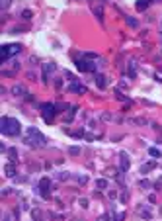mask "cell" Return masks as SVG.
Wrapping results in <instances>:
<instances>
[{
  "mask_svg": "<svg viewBox=\"0 0 162 221\" xmlns=\"http://www.w3.org/2000/svg\"><path fill=\"white\" fill-rule=\"evenodd\" d=\"M80 205H82V208H88V200H86V198H82V200H80Z\"/></svg>",
  "mask_w": 162,
  "mask_h": 221,
  "instance_id": "30",
  "label": "cell"
},
{
  "mask_svg": "<svg viewBox=\"0 0 162 221\" xmlns=\"http://www.w3.org/2000/svg\"><path fill=\"white\" fill-rule=\"evenodd\" d=\"M8 157H10V163H16V160H18V153H16V149H8Z\"/></svg>",
  "mask_w": 162,
  "mask_h": 221,
  "instance_id": "17",
  "label": "cell"
},
{
  "mask_svg": "<svg viewBox=\"0 0 162 221\" xmlns=\"http://www.w3.org/2000/svg\"><path fill=\"white\" fill-rule=\"evenodd\" d=\"M55 108H57V112H61V110H67V104H57Z\"/></svg>",
  "mask_w": 162,
  "mask_h": 221,
  "instance_id": "27",
  "label": "cell"
},
{
  "mask_svg": "<svg viewBox=\"0 0 162 221\" xmlns=\"http://www.w3.org/2000/svg\"><path fill=\"white\" fill-rule=\"evenodd\" d=\"M21 16H24V20H31V12H29V10H24V12H21Z\"/></svg>",
  "mask_w": 162,
  "mask_h": 221,
  "instance_id": "21",
  "label": "cell"
},
{
  "mask_svg": "<svg viewBox=\"0 0 162 221\" xmlns=\"http://www.w3.org/2000/svg\"><path fill=\"white\" fill-rule=\"evenodd\" d=\"M53 71H55V65L53 63L43 65V82H49V72H53Z\"/></svg>",
  "mask_w": 162,
  "mask_h": 221,
  "instance_id": "8",
  "label": "cell"
},
{
  "mask_svg": "<svg viewBox=\"0 0 162 221\" xmlns=\"http://www.w3.org/2000/svg\"><path fill=\"white\" fill-rule=\"evenodd\" d=\"M4 221H12V217L10 215H4Z\"/></svg>",
  "mask_w": 162,
  "mask_h": 221,
  "instance_id": "33",
  "label": "cell"
},
{
  "mask_svg": "<svg viewBox=\"0 0 162 221\" xmlns=\"http://www.w3.org/2000/svg\"><path fill=\"white\" fill-rule=\"evenodd\" d=\"M41 112H43V120H45L47 123H51V121H53V117H55V114H57V108L53 104H43Z\"/></svg>",
  "mask_w": 162,
  "mask_h": 221,
  "instance_id": "4",
  "label": "cell"
},
{
  "mask_svg": "<svg viewBox=\"0 0 162 221\" xmlns=\"http://www.w3.org/2000/svg\"><path fill=\"white\" fill-rule=\"evenodd\" d=\"M129 75H131V76H135V63H131V67H129Z\"/></svg>",
  "mask_w": 162,
  "mask_h": 221,
  "instance_id": "25",
  "label": "cell"
},
{
  "mask_svg": "<svg viewBox=\"0 0 162 221\" xmlns=\"http://www.w3.org/2000/svg\"><path fill=\"white\" fill-rule=\"evenodd\" d=\"M0 131H2L4 135L14 137L21 131V125H20L18 120H14V117H2V120H0Z\"/></svg>",
  "mask_w": 162,
  "mask_h": 221,
  "instance_id": "1",
  "label": "cell"
},
{
  "mask_svg": "<svg viewBox=\"0 0 162 221\" xmlns=\"http://www.w3.org/2000/svg\"><path fill=\"white\" fill-rule=\"evenodd\" d=\"M76 69L82 72H92L96 71V65L92 61H88V59H80V61H76Z\"/></svg>",
  "mask_w": 162,
  "mask_h": 221,
  "instance_id": "5",
  "label": "cell"
},
{
  "mask_svg": "<svg viewBox=\"0 0 162 221\" xmlns=\"http://www.w3.org/2000/svg\"><path fill=\"white\" fill-rule=\"evenodd\" d=\"M154 166H156V163H149V165H143V166H141V172H143V174H146V172H150Z\"/></svg>",
  "mask_w": 162,
  "mask_h": 221,
  "instance_id": "15",
  "label": "cell"
},
{
  "mask_svg": "<svg viewBox=\"0 0 162 221\" xmlns=\"http://www.w3.org/2000/svg\"><path fill=\"white\" fill-rule=\"evenodd\" d=\"M133 123H139V125H145L146 123V120H143V117H135V120H131Z\"/></svg>",
  "mask_w": 162,
  "mask_h": 221,
  "instance_id": "20",
  "label": "cell"
},
{
  "mask_svg": "<svg viewBox=\"0 0 162 221\" xmlns=\"http://www.w3.org/2000/svg\"><path fill=\"white\" fill-rule=\"evenodd\" d=\"M125 219V213H117L115 215V221H123Z\"/></svg>",
  "mask_w": 162,
  "mask_h": 221,
  "instance_id": "28",
  "label": "cell"
},
{
  "mask_svg": "<svg viewBox=\"0 0 162 221\" xmlns=\"http://www.w3.org/2000/svg\"><path fill=\"white\" fill-rule=\"evenodd\" d=\"M26 143L29 145V147H43L47 143V139L43 137L41 133L35 127H29L27 129V137H26Z\"/></svg>",
  "mask_w": 162,
  "mask_h": 221,
  "instance_id": "2",
  "label": "cell"
},
{
  "mask_svg": "<svg viewBox=\"0 0 162 221\" xmlns=\"http://www.w3.org/2000/svg\"><path fill=\"white\" fill-rule=\"evenodd\" d=\"M59 180H69V172H63V174H59Z\"/></svg>",
  "mask_w": 162,
  "mask_h": 221,
  "instance_id": "26",
  "label": "cell"
},
{
  "mask_svg": "<svg viewBox=\"0 0 162 221\" xmlns=\"http://www.w3.org/2000/svg\"><path fill=\"white\" fill-rule=\"evenodd\" d=\"M69 153H70V155H80V149H78V147H70Z\"/></svg>",
  "mask_w": 162,
  "mask_h": 221,
  "instance_id": "23",
  "label": "cell"
},
{
  "mask_svg": "<svg viewBox=\"0 0 162 221\" xmlns=\"http://www.w3.org/2000/svg\"><path fill=\"white\" fill-rule=\"evenodd\" d=\"M86 180H88L86 176H80V178H78V182H80V184H86Z\"/></svg>",
  "mask_w": 162,
  "mask_h": 221,
  "instance_id": "32",
  "label": "cell"
},
{
  "mask_svg": "<svg viewBox=\"0 0 162 221\" xmlns=\"http://www.w3.org/2000/svg\"><path fill=\"white\" fill-rule=\"evenodd\" d=\"M152 4V0H137V10L139 12H143V10H146V8H149V6Z\"/></svg>",
  "mask_w": 162,
  "mask_h": 221,
  "instance_id": "10",
  "label": "cell"
},
{
  "mask_svg": "<svg viewBox=\"0 0 162 221\" xmlns=\"http://www.w3.org/2000/svg\"><path fill=\"white\" fill-rule=\"evenodd\" d=\"M96 188H100V190H106V188H107V180H104V178L96 180Z\"/></svg>",
  "mask_w": 162,
  "mask_h": 221,
  "instance_id": "16",
  "label": "cell"
},
{
  "mask_svg": "<svg viewBox=\"0 0 162 221\" xmlns=\"http://www.w3.org/2000/svg\"><path fill=\"white\" fill-rule=\"evenodd\" d=\"M125 20H127V24L131 26V27H137L139 24H137V20H133V18H125Z\"/></svg>",
  "mask_w": 162,
  "mask_h": 221,
  "instance_id": "18",
  "label": "cell"
},
{
  "mask_svg": "<svg viewBox=\"0 0 162 221\" xmlns=\"http://www.w3.org/2000/svg\"><path fill=\"white\" fill-rule=\"evenodd\" d=\"M4 172H6V176H10V178H12V176L16 174V166H14V163H8V165H6V166H4Z\"/></svg>",
  "mask_w": 162,
  "mask_h": 221,
  "instance_id": "12",
  "label": "cell"
},
{
  "mask_svg": "<svg viewBox=\"0 0 162 221\" xmlns=\"http://www.w3.org/2000/svg\"><path fill=\"white\" fill-rule=\"evenodd\" d=\"M129 168V157L127 153H121V170H127Z\"/></svg>",
  "mask_w": 162,
  "mask_h": 221,
  "instance_id": "13",
  "label": "cell"
},
{
  "mask_svg": "<svg viewBox=\"0 0 162 221\" xmlns=\"http://www.w3.org/2000/svg\"><path fill=\"white\" fill-rule=\"evenodd\" d=\"M127 198H129L127 192H123V194H121V202H127Z\"/></svg>",
  "mask_w": 162,
  "mask_h": 221,
  "instance_id": "31",
  "label": "cell"
},
{
  "mask_svg": "<svg viewBox=\"0 0 162 221\" xmlns=\"http://www.w3.org/2000/svg\"><path fill=\"white\" fill-rule=\"evenodd\" d=\"M49 186H51L49 178H41V182H39V192H41L43 198H49Z\"/></svg>",
  "mask_w": 162,
  "mask_h": 221,
  "instance_id": "6",
  "label": "cell"
},
{
  "mask_svg": "<svg viewBox=\"0 0 162 221\" xmlns=\"http://www.w3.org/2000/svg\"><path fill=\"white\" fill-rule=\"evenodd\" d=\"M0 2H2V4H0V6H2V10H6V8L10 6V2H12V0H0Z\"/></svg>",
  "mask_w": 162,
  "mask_h": 221,
  "instance_id": "22",
  "label": "cell"
},
{
  "mask_svg": "<svg viewBox=\"0 0 162 221\" xmlns=\"http://www.w3.org/2000/svg\"><path fill=\"white\" fill-rule=\"evenodd\" d=\"M20 51H21V47L16 45V43H12V45H2V63H4V61H8L12 55L20 53Z\"/></svg>",
  "mask_w": 162,
  "mask_h": 221,
  "instance_id": "3",
  "label": "cell"
},
{
  "mask_svg": "<svg viewBox=\"0 0 162 221\" xmlns=\"http://www.w3.org/2000/svg\"><path fill=\"white\" fill-rule=\"evenodd\" d=\"M141 215H143L145 219H150V211H149V209H143V211H141Z\"/></svg>",
  "mask_w": 162,
  "mask_h": 221,
  "instance_id": "24",
  "label": "cell"
},
{
  "mask_svg": "<svg viewBox=\"0 0 162 221\" xmlns=\"http://www.w3.org/2000/svg\"><path fill=\"white\" fill-rule=\"evenodd\" d=\"M96 86H98V88H102V90H104V88L107 86V82H106V76H104V75H96Z\"/></svg>",
  "mask_w": 162,
  "mask_h": 221,
  "instance_id": "11",
  "label": "cell"
},
{
  "mask_svg": "<svg viewBox=\"0 0 162 221\" xmlns=\"http://www.w3.org/2000/svg\"><path fill=\"white\" fill-rule=\"evenodd\" d=\"M92 12H94V16L98 18L100 24H104V8H102V4H92Z\"/></svg>",
  "mask_w": 162,
  "mask_h": 221,
  "instance_id": "7",
  "label": "cell"
},
{
  "mask_svg": "<svg viewBox=\"0 0 162 221\" xmlns=\"http://www.w3.org/2000/svg\"><path fill=\"white\" fill-rule=\"evenodd\" d=\"M12 94H14V96H27V90H26V86L16 84V86L12 88Z\"/></svg>",
  "mask_w": 162,
  "mask_h": 221,
  "instance_id": "9",
  "label": "cell"
},
{
  "mask_svg": "<svg viewBox=\"0 0 162 221\" xmlns=\"http://www.w3.org/2000/svg\"><path fill=\"white\" fill-rule=\"evenodd\" d=\"M70 92H78V94H86V86H82V84H72V86H70Z\"/></svg>",
  "mask_w": 162,
  "mask_h": 221,
  "instance_id": "14",
  "label": "cell"
},
{
  "mask_svg": "<svg viewBox=\"0 0 162 221\" xmlns=\"http://www.w3.org/2000/svg\"><path fill=\"white\" fill-rule=\"evenodd\" d=\"M141 186H143V188H149L150 182H149V180H141Z\"/></svg>",
  "mask_w": 162,
  "mask_h": 221,
  "instance_id": "29",
  "label": "cell"
},
{
  "mask_svg": "<svg viewBox=\"0 0 162 221\" xmlns=\"http://www.w3.org/2000/svg\"><path fill=\"white\" fill-rule=\"evenodd\" d=\"M149 153H150V157H160V151L154 149V147H152V149H149Z\"/></svg>",
  "mask_w": 162,
  "mask_h": 221,
  "instance_id": "19",
  "label": "cell"
}]
</instances>
